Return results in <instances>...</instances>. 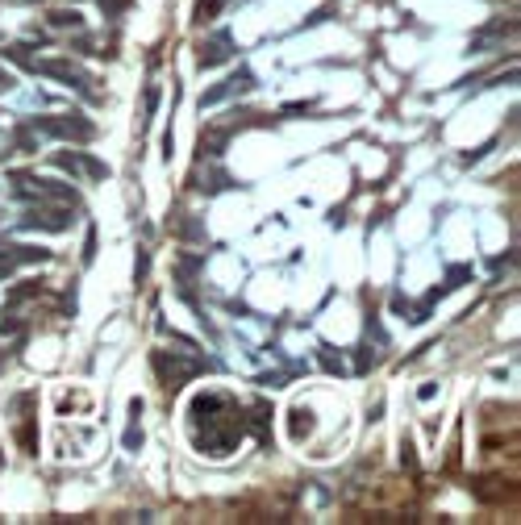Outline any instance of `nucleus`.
Wrapping results in <instances>:
<instances>
[{
  "instance_id": "obj_1",
  "label": "nucleus",
  "mask_w": 521,
  "mask_h": 525,
  "mask_svg": "<svg viewBox=\"0 0 521 525\" xmlns=\"http://www.w3.org/2000/svg\"><path fill=\"white\" fill-rule=\"evenodd\" d=\"M33 129L38 134H54V138H75V142H88L96 134L92 121H79V117H42V121H33Z\"/></svg>"
},
{
  "instance_id": "obj_2",
  "label": "nucleus",
  "mask_w": 521,
  "mask_h": 525,
  "mask_svg": "<svg viewBox=\"0 0 521 525\" xmlns=\"http://www.w3.org/2000/svg\"><path fill=\"white\" fill-rule=\"evenodd\" d=\"M154 367H159V375H163V384H167L171 392L200 371V363H192V359H167V355H154Z\"/></svg>"
},
{
  "instance_id": "obj_3",
  "label": "nucleus",
  "mask_w": 521,
  "mask_h": 525,
  "mask_svg": "<svg viewBox=\"0 0 521 525\" xmlns=\"http://www.w3.org/2000/svg\"><path fill=\"white\" fill-rule=\"evenodd\" d=\"M54 163L63 167V171H71V175H88V179H104L109 175V167L104 163H96V159H88V154H79V150H58L54 154Z\"/></svg>"
},
{
  "instance_id": "obj_4",
  "label": "nucleus",
  "mask_w": 521,
  "mask_h": 525,
  "mask_svg": "<svg viewBox=\"0 0 521 525\" xmlns=\"http://www.w3.org/2000/svg\"><path fill=\"white\" fill-rule=\"evenodd\" d=\"M38 75H54V79H67L71 88H88V75L71 63H58V58H42V63H29Z\"/></svg>"
},
{
  "instance_id": "obj_5",
  "label": "nucleus",
  "mask_w": 521,
  "mask_h": 525,
  "mask_svg": "<svg viewBox=\"0 0 521 525\" xmlns=\"http://www.w3.org/2000/svg\"><path fill=\"white\" fill-rule=\"evenodd\" d=\"M246 88H255V75H250V71L242 67V71H238V75H230V79H225L221 88L205 92V96H200V104H221L225 96H234V92H246Z\"/></svg>"
},
{
  "instance_id": "obj_6",
  "label": "nucleus",
  "mask_w": 521,
  "mask_h": 525,
  "mask_svg": "<svg viewBox=\"0 0 521 525\" xmlns=\"http://www.w3.org/2000/svg\"><path fill=\"white\" fill-rule=\"evenodd\" d=\"M230 58V33H217L213 42H200V67H217Z\"/></svg>"
},
{
  "instance_id": "obj_7",
  "label": "nucleus",
  "mask_w": 521,
  "mask_h": 525,
  "mask_svg": "<svg viewBox=\"0 0 521 525\" xmlns=\"http://www.w3.org/2000/svg\"><path fill=\"white\" fill-rule=\"evenodd\" d=\"M21 225H29V229H33V225H42V229H67V225H71V213H29Z\"/></svg>"
},
{
  "instance_id": "obj_8",
  "label": "nucleus",
  "mask_w": 521,
  "mask_h": 525,
  "mask_svg": "<svg viewBox=\"0 0 521 525\" xmlns=\"http://www.w3.org/2000/svg\"><path fill=\"white\" fill-rule=\"evenodd\" d=\"M288 426H292V438H296V442L309 438L313 426H317V421H313V409H292V421H288Z\"/></svg>"
},
{
  "instance_id": "obj_9",
  "label": "nucleus",
  "mask_w": 521,
  "mask_h": 525,
  "mask_svg": "<svg viewBox=\"0 0 521 525\" xmlns=\"http://www.w3.org/2000/svg\"><path fill=\"white\" fill-rule=\"evenodd\" d=\"M225 8V0H196V21H209Z\"/></svg>"
},
{
  "instance_id": "obj_10",
  "label": "nucleus",
  "mask_w": 521,
  "mask_h": 525,
  "mask_svg": "<svg viewBox=\"0 0 521 525\" xmlns=\"http://www.w3.org/2000/svg\"><path fill=\"white\" fill-rule=\"evenodd\" d=\"M159 108V88H146V117H154Z\"/></svg>"
},
{
  "instance_id": "obj_11",
  "label": "nucleus",
  "mask_w": 521,
  "mask_h": 525,
  "mask_svg": "<svg viewBox=\"0 0 521 525\" xmlns=\"http://www.w3.org/2000/svg\"><path fill=\"white\" fill-rule=\"evenodd\" d=\"M50 21H54V25H79V17H75V13H54Z\"/></svg>"
},
{
  "instance_id": "obj_12",
  "label": "nucleus",
  "mask_w": 521,
  "mask_h": 525,
  "mask_svg": "<svg viewBox=\"0 0 521 525\" xmlns=\"http://www.w3.org/2000/svg\"><path fill=\"white\" fill-rule=\"evenodd\" d=\"M321 363H326L330 371H342V359H338V355H330V350H321Z\"/></svg>"
},
{
  "instance_id": "obj_13",
  "label": "nucleus",
  "mask_w": 521,
  "mask_h": 525,
  "mask_svg": "<svg viewBox=\"0 0 521 525\" xmlns=\"http://www.w3.org/2000/svg\"><path fill=\"white\" fill-rule=\"evenodd\" d=\"M401 463H405L409 471H417V459H413V446H405V451H401Z\"/></svg>"
}]
</instances>
